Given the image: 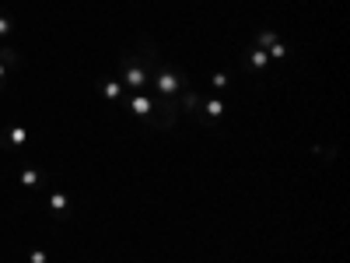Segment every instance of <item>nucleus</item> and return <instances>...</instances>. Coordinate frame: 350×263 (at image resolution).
<instances>
[{
    "label": "nucleus",
    "mask_w": 350,
    "mask_h": 263,
    "mask_svg": "<svg viewBox=\"0 0 350 263\" xmlns=\"http://www.w3.org/2000/svg\"><path fill=\"white\" fill-rule=\"evenodd\" d=\"M98 91L109 98H119V85H112V81H98Z\"/></svg>",
    "instance_id": "obj_3"
},
{
    "label": "nucleus",
    "mask_w": 350,
    "mask_h": 263,
    "mask_svg": "<svg viewBox=\"0 0 350 263\" xmlns=\"http://www.w3.org/2000/svg\"><path fill=\"white\" fill-rule=\"evenodd\" d=\"M126 85H130V88H140V85H144V74H140V70H126Z\"/></svg>",
    "instance_id": "obj_5"
},
{
    "label": "nucleus",
    "mask_w": 350,
    "mask_h": 263,
    "mask_svg": "<svg viewBox=\"0 0 350 263\" xmlns=\"http://www.w3.org/2000/svg\"><path fill=\"white\" fill-rule=\"evenodd\" d=\"M49 207L63 214V211H67V197H60V193H53V197H49Z\"/></svg>",
    "instance_id": "obj_6"
},
{
    "label": "nucleus",
    "mask_w": 350,
    "mask_h": 263,
    "mask_svg": "<svg viewBox=\"0 0 350 263\" xmlns=\"http://www.w3.org/2000/svg\"><path fill=\"white\" fill-rule=\"evenodd\" d=\"M158 88L175 91V88H179V78H175V74H161V78H158Z\"/></svg>",
    "instance_id": "obj_1"
},
{
    "label": "nucleus",
    "mask_w": 350,
    "mask_h": 263,
    "mask_svg": "<svg viewBox=\"0 0 350 263\" xmlns=\"http://www.w3.org/2000/svg\"><path fill=\"white\" fill-rule=\"evenodd\" d=\"M130 109H133V112H137V116H144V112H151V109H154V105H151V102H147V98H140V95H137V98H133V105H130Z\"/></svg>",
    "instance_id": "obj_4"
},
{
    "label": "nucleus",
    "mask_w": 350,
    "mask_h": 263,
    "mask_svg": "<svg viewBox=\"0 0 350 263\" xmlns=\"http://www.w3.org/2000/svg\"><path fill=\"white\" fill-rule=\"evenodd\" d=\"M221 109H224V105H221L217 98H210V102H207V112H210V116H221Z\"/></svg>",
    "instance_id": "obj_9"
},
{
    "label": "nucleus",
    "mask_w": 350,
    "mask_h": 263,
    "mask_svg": "<svg viewBox=\"0 0 350 263\" xmlns=\"http://www.w3.org/2000/svg\"><path fill=\"white\" fill-rule=\"evenodd\" d=\"M7 32H11V21H7L4 14H0V39H4V35H7Z\"/></svg>",
    "instance_id": "obj_10"
},
{
    "label": "nucleus",
    "mask_w": 350,
    "mask_h": 263,
    "mask_svg": "<svg viewBox=\"0 0 350 263\" xmlns=\"http://www.w3.org/2000/svg\"><path fill=\"white\" fill-rule=\"evenodd\" d=\"M18 56L14 53H4V49H0V85H4V74H7V63H14Z\"/></svg>",
    "instance_id": "obj_2"
},
{
    "label": "nucleus",
    "mask_w": 350,
    "mask_h": 263,
    "mask_svg": "<svg viewBox=\"0 0 350 263\" xmlns=\"http://www.w3.org/2000/svg\"><path fill=\"white\" fill-rule=\"evenodd\" d=\"M21 182H25V186H35V182H39V175H35L32 169H25V172H21Z\"/></svg>",
    "instance_id": "obj_8"
},
{
    "label": "nucleus",
    "mask_w": 350,
    "mask_h": 263,
    "mask_svg": "<svg viewBox=\"0 0 350 263\" xmlns=\"http://www.w3.org/2000/svg\"><path fill=\"white\" fill-rule=\"evenodd\" d=\"M7 140H11V144H25V130H21V127H14V130L7 133Z\"/></svg>",
    "instance_id": "obj_7"
}]
</instances>
